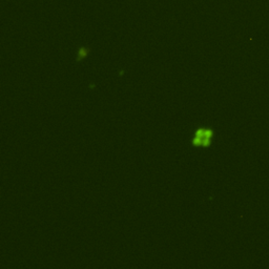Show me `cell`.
<instances>
[{"label":"cell","instance_id":"1","mask_svg":"<svg viewBox=\"0 0 269 269\" xmlns=\"http://www.w3.org/2000/svg\"><path fill=\"white\" fill-rule=\"evenodd\" d=\"M213 138V130L210 128H199L196 131L191 143L193 146L207 147L211 144Z\"/></svg>","mask_w":269,"mask_h":269},{"label":"cell","instance_id":"2","mask_svg":"<svg viewBox=\"0 0 269 269\" xmlns=\"http://www.w3.org/2000/svg\"><path fill=\"white\" fill-rule=\"evenodd\" d=\"M87 52L88 50H85V48H82L81 50H79V55H78V58H79V60H80V58H82V57H85L86 56V54H87Z\"/></svg>","mask_w":269,"mask_h":269}]
</instances>
